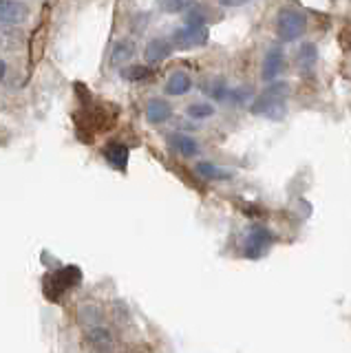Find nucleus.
Segmentation results:
<instances>
[{
	"label": "nucleus",
	"mask_w": 351,
	"mask_h": 353,
	"mask_svg": "<svg viewBox=\"0 0 351 353\" xmlns=\"http://www.w3.org/2000/svg\"><path fill=\"white\" fill-rule=\"evenodd\" d=\"M194 170H197V174L203 176L208 181H225L232 176V170L223 168V165H217L212 161H199L194 165Z\"/></svg>",
	"instance_id": "obj_12"
},
{
	"label": "nucleus",
	"mask_w": 351,
	"mask_h": 353,
	"mask_svg": "<svg viewBox=\"0 0 351 353\" xmlns=\"http://www.w3.org/2000/svg\"><path fill=\"white\" fill-rule=\"evenodd\" d=\"M29 18V7L20 0H0V22L3 27H20Z\"/></svg>",
	"instance_id": "obj_5"
},
{
	"label": "nucleus",
	"mask_w": 351,
	"mask_h": 353,
	"mask_svg": "<svg viewBox=\"0 0 351 353\" xmlns=\"http://www.w3.org/2000/svg\"><path fill=\"white\" fill-rule=\"evenodd\" d=\"M174 51V44L172 40L168 38H152L148 44H146V49H144V58L148 62H163L166 58H170V53Z\"/></svg>",
	"instance_id": "obj_9"
},
{
	"label": "nucleus",
	"mask_w": 351,
	"mask_h": 353,
	"mask_svg": "<svg viewBox=\"0 0 351 353\" xmlns=\"http://www.w3.org/2000/svg\"><path fill=\"white\" fill-rule=\"evenodd\" d=\"M316 60H318V49L314 47L312 42H305L301 44L299 49V66L303 71H312L316 66Z\"/></svg>",
	"instance_id": "obj_16"
},
{
	"label": "nucleus",
	"mask_w": 351,
	"mask_h": 353,
	"mask_svg": "<svg viewBox=\"0 0 351 353\" xmlns=\"http://www.w3.org/2000/svg\"><path fill=\"white\" fill-rule=\"evenodd\" d=\"M80 323L89 329L95 325H102V312L93 305H82L80 307Z\"/></svg>",
	"instance_id": "obj_17"
},
{
	"label": "nucleus",
	"mask_w": 351,
	"mask_h": 353,
	"mask_svg": "<svg viewBox=\"0 0 351 353\" xmlns=\"http://www.w3.org/2000/svg\"><path fill=\"white\" fill-rule=\"evenodd\" d=\"M86 342H89L91 349L97 353L115 351V336H113V331L104 325H95L86 329Z\"/></svg>",
	"instance_id": "obj_6"
},
{
	"label": "nucleus",
	"mask_w": 351,
	"mask_h": 353,
	"mask_svg": "<svg viewBox=\"0 0 351 353\" xmlns=\"http://www.w3.org/2000/svg\"><path fill=\"white\" fill-rule=\"evenodd\" d=\"M245 3H250V0H219V5H223V7H241Z\"/></svg>",
	"instance_id": "obj_20"
},
{
	"label": "nucleus",
	"mask_w": 351,
	"mask_h": 353,
	"mask_svg": "<svg viewBox=\"0 0 351 353\" xmlns=\"http://www.w3.org/2000/svg\"><path fill=\"white\" fill-rule=\"evenodd\" d=\"M104 159L113 165L115 170H126L128 168V157H130V152H128V146L122 141H108L104 150Z\"/></svg>",
	"instance_id": "obj_8"
},
{
	"label": "nucleus",
	"mask_w": 351,
	"mask_h": 353,
	"mask_svg": "<svg viewBox=\"0 0 351 353\" xmlns=\"http://www.w3.org/2000/svg\"><path fill=\"white\" fill-rule=\"evenodd\" d=\"M170 146L174 152L183 154V157H194V154H199V143L197 139H192L190 135H183V132H172L168 137Z\"/></svg>",
	"instance_id": "obj_11"
},
{
	"label": "nucleus",
	"mask_w": 351,
	"mask_h": 353,
	"mask_svg": "<svg viewBox=\"0 0 351 353\" xmlns=\"http://www.w3.org/2000/svg\"><path fill=\"white\" fill-rule=\"evenodd\" d=\"M185 115L192 117V119H208L214 115V106L208 104V102H194L185 108Z\"/></svg>",
	"instance_id": "obj_18"
},
{
	"label": "nucleus",
	"mask_w": 351,
	"mask_h": 353,
	"mask_svg": "<svg viewBox=\"0 0 351 353\" xmlns=\"http://www.w3.org/2000/svg\"><path fill=\"white\" fill-rule=\"evenodd\" d=\"M285 69V53L281 47H272L265 58H263V64H261V77L265 82H272L274 77H279Z\"/></svg>",
	"instance_id": "obj_7"
},
{
	"label": "nucleus",
	"mask_w": 351,
	"mask_h": 353,
	"mask_svg": "<svg viewBox=\"0 0 351 353\" xmlns=\"http://www.w3.org/2000/svg\"><path fill=\"white\" fill-rule=\"evenodd\" d=\"M307 31V16L299 9H281L277 16V33L283 42L299 40Z\"/></svg>",
	"instance_id": "obj_2"
},
{
	"label": "nucleus",
	"mask_w": 351,
	"mask_h": 353,
	"mask_svg": "<svg viewBox=\"0 0 351 353\" xmlns=\"http://www.w3.org/2000/svg\"><path fill=\"white\" fill-rule=\"evenodd\" d=\"M172 117V106L161 97H152L146 104V119L150 124H163Z\"/></svg>",
	"instance_id": "obj_10"
},
{
	"label": "nucleus",
	"mask_w": 351,
	"mask_h": 353,
	"mask_svg": "<svg viewBox=\"0 0 351 353\" xmlns=\"http://www.w3.org/2000/svg\"><path fill=\"white\" fill-rule=\"evenodd\" d=\"M208 42V27L205 25H185L183 29L174 31L172 44L174 49H197Z\"/></svg>",
	"instance_id": "obj_4"
},
{
	"label": "nucleus",
	"mask_w": 351,
	"mask_h": 353,
	"mask_svg": "<svg viewBox=\"0 0 351 353\" xmlns=\"http://www.w3.org/2000/svg\"><path fill=\"white\" fill-rule=\"evenodd\" d=\"M133 55H135V42L133 40H119L113 47L111 64L113 66H122L124 62H128L130 58H133Z\"/></svg>",
	"instance_id": "obj_14"
},
{
	"label": "nucleus",
	"mask_w": 351,
	"mask_h": 353,
	"mask_svg": "<svg viewBox=\"0 0 351 353\" xmlns=\"http://www.w3.org/2000/svg\"><path fill=\"white\" fill-rule=\"evenodd\" d=\"M288 93H290V84H285V82L272 84L252 102L250 110L254 115H263L268 119L279 121L288 115Z\"/></svg>",
	"instance_id": "obj_1"
},
{
	"label": "nucleus",
	"mask_w": 351,
	"mask_h": 353,
	"mask_svg": "<svg viewBox=\"0 0 351 353\" xmlns=\"http://www.w3.org/2000/svg\"><path fill=\"white\" fill-rule=\"evenodd\" d=\"M119 75H122V80H128V82H144L152 75V69L144 64H130V66H122Z\"/></svg>",
	"instance_id": "obj_15"
},
{
	"label": "nucleus",
	"mask_w": 351,
	"mask_h": 353,
	"mask_svg": "<svg viewBox=\"0 0 351 353\" xmlns=\"http://www.w3.org/2000/svg\"><path fill=\"white\" fill-rule=\"evenodd\" d=\"M192 0H157V5L161 11H166V14H179L185 7H188Z\"/></svg>",
	"instance_id": "obj_19"
},
{
	"label": "nucleus",
	"mask_w": 351,
	"mask_h": 353,
	"mask_svg": "<svg viewBox=\"0 0 351 353\" xmlns=\"http://www.w3.org/2000/svg\"><path fill=\"white\" fill-rule=\"evenodd\" d=\"M190 86H192V80L185 73H172L170 77H168V82H166V93L168 95H185L190 91Z\"/></svg>",
	"instance_id": "obj_13"
},
{
	"label": "nucleus",
	"mask_w": 351,
	"mask_h": 353,
	"mask_svg": "<svg viewBox=\"0 0 351 353\" xmlns=\"http://www.w3.org/2000/svg\"><path fill=\"white\" fill-rule=\"evenodd\" d=\"M272 241L274 236L265 225H252L243 241V254L248 259H261L272 245Z\"/></svg>",
	"instance_id": "obj_3"
}]
</instances>
